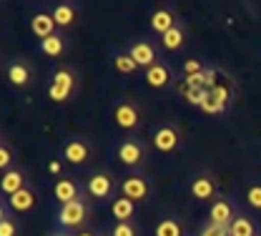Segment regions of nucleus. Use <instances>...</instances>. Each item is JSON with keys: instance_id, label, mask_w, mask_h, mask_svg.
Instances as JSON below:
<instances>
[{"instance_id": "1", "label": "nucleus", "mask_w": 261, "mask_h": 236, "mask_svg": "<svg viewBox=\"0 0 261 236\" xmlns=\"http://www.w3.org/2000/svg\"><path fill=\"white\" fill-rule=\"evenodd\" d=\"M113 161L126 171H146V166L153 159V148L141 136H118L111 143Z\"/></svg>"}, {"instance_id": "2", "label": "nucleus", "mask_w": 261, "mask_h": 236, "mask_svg": "<svg viewBox=\"0 0 261 236\" xmlns=\"http://www.w3.org/2000/svg\"><path fill=\"white\" fill-rule=\"evenodd\" d=\"M108 118L121 136H141L146 128V111L133 96H118L108 108Z\"/></svg>"}, {"instance_id": "3", "label": "nucleus", "mask_w": 261, "mask_h": 236, "mask_svg": "<svg viewBox=\"0 0 261 236\" xmlns=\"http://www.w3.org/2000/svg\"><path fill=\"white\" fill-rule=\"evenodd\" d=\"M81 91V73L75 66H58L50 68L48 73V83H45V98L56 106L70 103Z\"/></svg>"}, {"instance_id": "4", "label": "nucleus", "mask_w": 261, "mask_h": 236, "mask_svg": "<svg viewBox=\"0 0 261 236\" xmlns=\"http://www.w3.org/2000/svg\"><path fill=\"white\" fill-rule=\"evenodd\" d=\"M93 214H96V203L91 201V196L86 194V196L65 203V206H58V208L53 211V224H56V229H61V231L78 234V231H83V229L91 226Z\"/></svg>"}, {"instance_id": "5", "label": "nucleus", "mask_w": 261, "mask_h": 236, "mask_svg": "<svg viewBox=\"0 0 261 236\" xmlns=\"http://www.w3.org/2000/svg\"><path fill=\"white\" fill-rule=\"evenodd\" d=\"M83 186L96 206H108L121 194V178L111 169H91L83 178Z\"/></svg>"}, {"instance_id": "6", "label": "nucleus", "mask_w": 261, "mask_h": 236, "mask_svg": "<svg viewBox=\"0 0 261 236\" xmlns=\"http://www.w3.org/2000/svg\"><path fill=\"white\" fill-rule=\"evenodd\" d=\"M148 143L159 156H176L186 143V131L178 121H161L148 131Z\"/></svg>"}, {"instance_id": "7", "label": "nucleus", "mask_w": 261, "mask_h": 236, "mask_svg": "<svg viewBox=\"0 0 261 236\" xmlns=\"http://www.w3.org/2000/svg\"><path fill=\"white\" fill-rule=\"evenodd\" d=\"M3 75H5V83H8L10 91L23 93V91H31L33 86H35L38 68L25 56H8L3 61Z\"/></svg>"}, {"instance_id": "8", "label": "nucleus", "mask_w": 261, "mask_h": 236, "mask_svg": "<svg viewBox=\"0 0 261 236\" xmlns=\"http://www.w3.org/2000/svg\"><path fill=\"white\" fill-rule=\"evenodd\" d=\"M118 178H121V194L138 206H148L156 199V181L148 171H123Z\"/></svg>"}, {"instance_id": "9", "label": "nucleus", "mask_w": 261, "mask_h": 236, "mask_svg": "<svg viewBox=\"0 0 261 236\" xmlns=\"http://www.w3.org/2000/svg\"><path fill=\"white\" fill-rule=\"evenodd\" d=\"M58 153L63 156V161L68 164V169H88L93 164V138L91 136H83V134H73L63 138Z\"/></svg>"}, {"instance_id": "10", "label": "nucleus", "mask_w": 261, "mask_h": 236, "mask_svg": "<svg viewBox=\"0 0 261 236\" xmlns=\"http://www.w3.org/2000/svg\"><path fill=\"white\" fill-rule=\"evenodd\" d=\"M189 196L194 199L196 203H208L216 201L224 191H221V183H219V176L211 169H196L191 176H189Z\"/></svg>"}, {"instance_id": "11", "label": "nucleus", "mask_w": 261, "mask_h": 236, "mask_svg": "<svg viewBox=\"0 0 261 236\" xmlns=\"http://www.w3.org/2000/svg\"><path fill=\"white\" fill-rule=\"evenodd\" d=\"M123 48L130 53V58L138 63L141 70H146V68L153 66V63H159L161 58H166L159 38H153V35H136V38H130Z\"/></svg>"}, {"instance_id": "12", "label": "nucleus", "mask_w": 261, "mask_h": 236, "mask_svg": "<svg viewBox=\"0 0 261 236\" xmlns=\"http://www.w3.org/2000/svg\"><path fill=\"white\" fill-rule=\"evenodd\" d=\"M141 81L151 91H173L176 83H178V73H176V68L171 66L168 58H161L159 63H153L151 68H146L141 73Z\"/></svg>"}, {"instance_id": "13", "label": "nucleus", "mask_w": 261, "mask_h": 236, "mask_svg": "<svg viewBox=\"0 0 261 236\" xmlns=\"http://www.w3.org/2000/svg\"><path fill=\"white\" fill-rule=\"evenodd\" d=\"M81 196H86V186H83V181H81L75 173L68 171L65 176L50 181V199L56 203V208L75 201V199H81Z\"/></svg>"}, {"instance_id": "14", "label": "nucleus", "mask_w": 261, "mask_h": 236, "mask_svg": "<svg viewBox=\"0 0 261 236\" xmlns=\"http://www.w3.org/2000/svg\"><path fill=\"white\" fill-rule=\"evenodd\" d=\"M45 8L50 10L61 33L73 31L81 23V15H83V3H78V0H56V3H48Z\"/></svg>"}, {"instance_id": "15", "label": "nucleus", "mask_w": 261, "mask_h": 236, "mask_svg": "<svg viewBox=\"0 0 261 236\" xmlns=\"http://www.w3.org/2000/svg\"><path fill=\"white\" fill-rule=\"evenodd\" d=\"M40 201H43V194L35 189V183H31L28 189H23V191H18V194H13L8 199H0V203H5L18 219L33 216L40 208Z\"/></svg>"}, {"instance_id": "16", "label": "nucleus", "mask_w": 261, "mask_h": 236, "mask_svg": "<svg viewBox=\"0 0 261 236\" xmlns=\"http://www.w3.org/2000/svg\"><path fill=\"white\" fill-rule=\"evenodd\" d=\"M241 206L236 201L233 194H221L216 201H211L206 206V219L203 221H211V224H219V226H231V221L239 216Z\"/></svg>"}, {"instance_id": "17", "label": "nucleus", "mask_w": 261, "mask_h": 236, "mask_svg": "<svg viewBox=\"0 0 261 236\" xmlns=\"http://www.w3.org/2000/svg\"><path fill=\"white\" fill-rule=\"evenodd\" d=\"M181 20H184V18H181V13H178L176 5H159V8L151 10V15H148V20H146V28H148V35L161 38V35H166L173 25H178Z\"/></svg>"}, {"instance_id": "18", "label": "nucleus", "mask_w": 261, "mask_h": 236, "mask_svg": "<svg viewBox=\"0 0 261 236\" xmlns=\"http://www.w3.org/2000/svg\"><path fill=\"white\" fill-rule=\"evenodd\" d=\"M31 183H33L31 181V169H28L25 164H18L15 169L0 173V196L8 199V196H13V194L28 189Z\"/></svg>"}, {"instance_id": "19", "label": "nucleus", "mask_w": 261, "mask_h": 236, "mask_svg": "<svg viewBox=\"0 0 261 236\" xmlns=\"http://www.w3.org/2000/svg\"><path fill=\"white\" fill-rule=\"evenodd\" d=\"M189 38H191L189 23H186V20H181L178 25H173L168 33L159 38L163 56H166V53H168V56H178V53H184V50H186V45H189Z\"/></svg>"}, {"instance_id": "20", "label": "nucleus", "mask_w": 261, "mask_h": 236, "mask_svg": "<svg viewBox=\"0 0 261 236\" xmlns=\"http://www.w3.org/2000/svg\"><path fill=\"white\" fill-rule=\"evenodd\" d=\"M68 50H70V35L61 33V31L38 43V53L43 58H48V61H61V58L68 56Z\"/></svg>"}, {"instance_id": "21", "label": "nucleus", "mask_w": 261, "mask_h": 236, "mask_svg": "<svg viewBox=\"0 0 261 236\" xmlns=\"http://www.w3.org/2000/svg\"><path fill=\"white\" fill-rule=\"evenodd\" d=\"M28 28H31V35L38 40V43L58 33V25H56V20H53V15H50V10H48V8H43V10H35V13H33L31 20H28Z\"/></svg>"}, {"instance_id": "22", "label": "nucleus", "mask_w": 261, "mask_h": 236, "mask_svg": "<svg viewBox=\"0 0 261 236\" xmlns=\"http://www.w3.org/2000/svg\"><path fill=\"white\" fill-rule=\"evenodd\" d=\"M153 236H191L186 229V221L176 211H163L159 221L153 224Z\"/></svg>"}, {"instance_id": "23", "label": "nucleus", "mask_w": 261, "mask_h": 236, "mask_svg": "<svg viewBox=\"0 0 261 236\" xmlns=\"http://www.w3.org/2000/svg\"><path fill=\"white\" fill-rule=\"evenodd\" d=\"M108 61H111V68H113L118 75H123V78H136V75L143 73V70L138 68V63L130 58V53L126 48H111Z\"/></svg>"}, {"instance_id": "24", "label": "nucleus", "mask_w": 261, "mask_h": 236, "mask_svg": "<svg viewBox=\"0 0 261 236\" xmlns=\"http://www.w3.org/2000/svg\"><path fill=\"white\" fill-rule=\"evenodd\" d=\"M228 231H231V236H256L261 231V224H259V219H256V214H251L246 206H241V211L231 221Z\"/></svg>"}, {"instance_id": "25", "label": "nucleus", "mask_w": 261, "mask_h": 236, "mask_svg": "<svg viewBox=\"0 0 261 236\" xmlns=\"http://www.w3.org/2000/svg\"><path fill=\"white\" fill-rule=\"evenodd\" d=\"M138 203L126 199L123 194H118L113 201L108 203V214H111V221H136L138 216Z\"/></svg>"}, {"instance_id": "26", "label": "nucleus", "mask_w": 261, "mask_h": 236, "mask_svg": "<svg viewBox=\"0 0 261 236\" xmlns=\"http://www.w3.org/2000/svg\"><path fill=\"white\" fill-rule=\"evenodd\" d=\"M20 234H23V221L5 203H0V236H20Z\"/></svg>"}, {"instance_id": "27", "label": "nucleus", "mask_w": 261, "mask_h": 236, "mask_svg": "<svg viewBox=\"0 0 261 236\" xmlns=\"http://www.w3.org/2000/svg\"><path fill=\"white\" fill-rule=\"evenodd\" d=\"M208 61L203 58V56H198V53H189V56H184V61H181V78H191V75H201V73H206L208 70Z\"/></svg>"}, {"instance_id": "28", "label": "nucleus", "mask_w": 261, "mask_h": 236, "mask_svg": "<svg viewBox=\"0 0 261 236\" xmlns=\"http://www.w3.org/2000/svg\"><path fill=\"white\" fill-rule=\"evenodd\" d=\"M244 203L251 214H261V178H249L244 186Z\"/></svg>"}, {"instance_id": "29", "label": "nucleus", "mask_w": 261, "mask_h": 236, "mask_svg": "<svg viewBox=\"0 0 261 236\" xmlns=\"http://www.w3.org/2000/svg\"><path fill=\"white\" fill-rule=\"evenodd\" d=\"M20 161H18V148L5 138V134L0 136V173H5V171L15 169Z\"/></svg>"}, {"instance_id": "30", "label": "nucleus", "mask_w": 261, "mask_h": 236, "mask_svg": "<svg viewBox=\"0 0 261 236\" xmlns=\"http://www.w3.org/2000/svg\"><path fill=\"white\" fill-rule=\"evenodd\" d=\"M100 231L108 236H143L138 221H111V224L103 226Z\"/></svg>"}, {"instance_id": "31", "label": "nucleus", "mask_w": 261, "mask_h": 236, "mask_svg": "<svg viewBox=\"0 0 261 236\" xmlns=\"http://www.w3.org/2000/svg\"><path fill=\"white\" fill-rule=\"evenodd\" d=\"M201 111H203V113H208V116H226L231 108H228V106H224V103H221L216 96H214V93H211V91H208L206 101L201 103Z\"/></svg>"}, {"instance_id": "32", "label": "nucleus", "mask_w": 261, "mask_h": 236, "mask_svg": "<svg viewBox=\"0 0 261 236\" xmlns=\"http://www.w3.org/2000/svg\"><path fill=\"white\" fill-rule=\"evenodd\" d=\"M191 236H231V231H228V226H219V224H211V221H201V226Z\"/></svg>"}, {"instance_id": "33", "label": "nucleus", "mask_w": 261, "mask_h": 236, "mask_svg": "<svg viewBox=\"0 0 261 236\" xmlns=\"http://www.w3.org/2000/svg\"><path fill=\"white\" fill-rule=\"evenodd\" d=\"M65 166H68V164L63 161V156L58 153V156H53V159L48 161V166H45V169H48V173H50V176H53V181H56V178H61V176H65V173H68V171H65Z\"/></svg>"}, {"instance_id": "34", "label": "nucleus", "mask_w": 261, "mask_h": 236, "mask_svg": "<svg viewBox=\"0 0 261 236\" xmlns=\"http://www.w3.org/2000/svg\"><path fill=\"white\" fill-rule=\"evenodd\" d=\"M73 236H103V231H96V229H83V231H78V234Z\"/></svg>"}, {"instance_id": "35", "label": "nucleus", "mask_w": 261, "mask_h": 236, "mask_svg": "<svg viewBox=\"0 0 261 236\" xmlns=\"http://www.w3.org/2000/svg\"><path fill=\"white\" fill-rule=\"evenodd\" d=\"M48 236H73V234H68V231H61V229H53Z\"/></svg>"}, {"instance_id": "36", "label": "nucleus", "mask_w": 261, "mask_h": 236, "mask_svg": "<svg viewBox=\"0 0 261 236\" xmlns=\"http://www.w3.org/2000/svg\"><path fill=\"white\" fill-rule=\"evenodd\" d=\"M256 236H261V231H259V234H256Z\"/></svg>"}, {"instance_id": "37", "label": "nucleus", "mask_w": 261, "mask_h": 236, "mask_svg": "<svg viewBox=\"0 0 261 236\" xmlns=\"http://www.w3.org/2000/svg\"><path fill=\"white\" fill-rule=\"evenodd\" d=\"M103 236H108V234H103Z\"/></svg>"}]
</instances>
